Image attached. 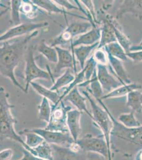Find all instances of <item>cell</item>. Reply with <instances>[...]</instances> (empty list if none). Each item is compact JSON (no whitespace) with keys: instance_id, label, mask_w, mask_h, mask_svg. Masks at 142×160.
I'll return each mask as SVG.
<instances>
[{"instance_id":"obj_20","label":"cell","mask_w":142,"mask_h":160,"mask_svg":"<svg viewBox=\"0 0 142 160\" xmlns=\"http://www.w3.org/2000/svg\"><path fill=\"white\" fill-rule=\"evenodd\" d=\"M51 145L53 149L55 160H86V154L83 157L81 153H74L68 148L54 145Z\"/></svg>"},{"instance_id":"obj_12","label":"cell","mask_w":142,"mask_h":160,"mask_svg":"<svg viewBox=\"0 0 142 160\" xmlns=\"http://www.w3.org/2000/svg\"><path fill=\"white\" fill-rule=\"evenodd\" d=\"M103 16L102 18L103 20H106L109 24L113 29L114 33L117 38V42L121 44L126 53L130 52V48L131 47V42L126 35L123 32L122 28L121 27L118 22L113 17L109 14L103 12Z\"/></svg>"},{"instance_id":"obj_3","label":"cell","mask_w":142,"mask_h":160,"mask_svg":"<svg viewBox=\"0 0 142 160\" xmlns=\"http://www.w3.org/2000/svg\"><path fill=\"white\" fill-rule=\"evenodd\" d=\"M9 95L3 87L0 88V122H1V141L9 139L15 140L21 144L22 146L30 152V149L25 144L20 135L15 130V125L16 120L13 117L11 109L15 106L9 103L8 98Z\"/></svg>"},{"instance_id":"obj_46","label":"cell","mask_w":142,"mask_h":160,"mask_svg":"<svg viewBox=\"0 0 142 160\" xmlns=\"http://www.w3.org/2000/svg\"><path fill=\"white\" fill-rule=\"evenodd\" d=\"M139 46H142V40L141 41V42H140V43L139 44Z\"/></svg>"},{"instance_id":"obj_39","label":"cell","mask_w":142,"mask_h":160,"mask_svg":"<svg viewBox=\"0 0 142 160\" xmlns=\"http://www.w3.org/2000/svg\"><path fill=\"white\" fill-rule=\"evenodd\" d=\"M126 54L128 58L131 59L135 64H138L142 62V50L132 51Z\"/></svg>"},{"instance_id":"obj_1","label":"cell","mask_w":142,"mask_h":160,"mask_svg":"<svg viewBox=\"0 0 142 160\" xmlns=\"http://www.w3.org/2000/svg\"><path fill=\"white\" fill-rule=\"evenodd\" d=\"M38 33L37 30L30 34L0 43L1 75L11 80L13 85L24 92H25V89L16 80L15 71L23 58H25L29 42L36 38Z\"/></svg>"},{"instance_id":"obj_26","label":"cell","mask_w":142,"mask_h":160,"mask_svg":"<svg viewBox=\"0 0 142 160\" xmlns=\"http://www.w3.org/2000/svg\"><path fill=\"white\" fill-rule=\"evenodd\" d=\"M92 25L90 22H74L69 24L65 28V31L70 33L73 38L88 32Z\"/></svg>"},{"instance_id":"obj_18","label":"cell","mask_w":142,"mask_h":160,"mask_svg":"<svg viewBox=\"0 0 142 160\" xmlns=\"http://www.w3.org/2000/svg\"><path fill=\"white\" fill-rule=\"evenodd\" d=\"M32 2L34 5H36L37 7L42 8L45 11H47L49 13H61L64 16L66 15H71L73 16L79 18L84 19L88 20L87 18H85L83 16H80L79 15H76L73 14L72 13L68 12L66 10L62 8H61L60 6L57 5V4L54 2V1H50V0H33Z\"/></svg>"},{"instance_id":"obj_25","label":"cell","mask_w":142,"mask_h":160,"mask_svg":"<svg viewBox=\"0 0 142 160\" xmlns=\"http://www.w3.org/2000/svg\"><path fill=\"white\" fill-rule=\"evenodd\" d=\"M126 106L131 108L135 113H140L142 111V91L135 90L127 95Z\"/></svg>"},{"instance_id":"obj_19","label":"cell","mask_w":142,"mask_h":160,"mask_svg":"<svg viewBox=\"0 0 142 160\" xmlns=\"http://www.w3.org/2000/svg\"><path fill=\"white\" fill-rule=\"evenodd\" d=\"M88 86H89V87L86 88V90L92 95L97 101L101 99V97L104 95L103 88L98 79L97 69L94 72L92 78L90 80L80 84L77 86V87H87Z\"/></svg>"},{"instance_id":"obj_4","label":"cell","mask_w":142,"mask_h":160,"mask_svg":"<svg viewBox=\"0 0 142 160\" xmlns=\"http://www.w3.org/2000/svg\"><path fill=\"white\" fill-rule=\"evenodd\" d=\"M82 93L90 102L92 108L93 121L98 126L102 132L108 145V149L112 152L110 142V135L113 123L108 112V108L104 105L103 100H95L87 90H82Z\"/></svg>"},{"instance_id":"obj_27","label":"cell","mask_w":142,"mask_h":160,"mask_svg":"<svg viewBox=\"0 0 142 160\" xmlns=\"http://www.w3.org/2000/svg\"><path fill=\"white\" fill-rule=\"evenodd\" d=\"M37 50L45 57L49 62L56 64L57 62L58 54L55 48L52 47L46 43L45 40H42L38 44Z\"/></svg>"},{"instance_id":"obj_17","label":"cell","mask_w":142,"mask_h":160,"mask_svg":"<svg viewBox=\"0 0 142 160\" xmlns=\"http://www.w3.org/2000/svg\"><path fill=\"white\" fill-rule=\"evenodd\" d=\"M108 61L110 64L111 69L116 77L123 85L131 83V81L128 78L127 72L121 60L115 58L108 53Z\"/></svg>"},{"instance_id":"obj_15","label":"cell","mask_w":142,"mask_h":160,"mask_svg":"<svg viewBox=\"0 0 142 160\" xmlns=\"http://www.w3.org/2000/svg\"><path fill=\"white\" fill-rule=\"evenodd\" d=\"M82 112L77 109H71L67 114V126L69 133L74 141H77L81 135Z\"/></svg>"},{"instance_id":"obj_33","label":"cell","mask_w":142,"mask_h":160,"mask_svg":"<svg viewBox=\"0 0 142 160\" xmlns=\"http://www.w3.org/2000/svg\"><path fill=\"white\" fill-rule=\"evenodd\" d=\"M118 121L128 128H135L141 126L140 122L137 120L135 112L131 111L129 113L121 114L119 116Z\"/></svg>"},{"instance_id":"obj_14","label":"cell","mask_w":142,"mask_h":160,"mask_svg":"<svg viewBox=\"0 0 142 160\" xmlns=\"http://www.w3.org/2000/svg\"><path fill=\"white\" fill-rule=\"evenodd\" d=\"M101 38V26L92 28V29L74 39L70 44L72 51L74 48L80 46H91L100 41Z\"/></svg>"},{"instance_id":"obj_41","label":"cell","mask_w":142,"mask_h":160,"mask_svg":"<svg viewBox=\"0 0 142 160\" xmlns=\"http://www.w3.org/2000/svg\"><path fill=\"white\" fill-rule=\"evenodd\" d=\"M22 151L23 153V157L21 158L18 160H45L37 156H35L34 155L32 154L29 151L25 149L23 147H22Z\"/></svg>"},{"instance_id":"obj_37","label":"cell","mask_w":142,"mask_h":160,"mask_svg":"<svg viewBox=\"0 0 142 160\" xmlns=\"http://www.w3.org/2000/svg\"><path fill=\"white\" fill-rule=\"evenodd\" d=\"M94 57L98 64L107 65L108 64V56L104 50L96 49L94 53Z\"/></svg>"},{"instance_id":"obj_13","label":"cell","mask_w":142,"mask_h":160,"mask_svg":"<svg viewBox=\"0 0 142 160\" xmlns=\"http://www.w3.org/2000/svg\"><path fill=\"white\" fill-rule=\"evenodd\" d=\"M119 6L116 19L122 18L125 14L131 13L140 19H142V0H125Z\"/></svg>"},{"instance_id":"obj_28","label":"cell","mask_w":142,"mask_h":160,"mask_svg":"<svg viewBox=\"0 0 142 160\" xmlns=\"http://www.w3.org/2000/svg\"><path fill=\"white\" fill-rule=\"evenodd\" d=\"M32 150V154L43 160H55L52 145L46 141Z\"/></svg>"},{"instance_id":"obj_10","label":"cell","mask_w":142,"mask_h":160,"mask_svg":"<svg viewBox=\"0 0 142 160\" xmlns=\"http://www.w3.org/2000/svg\"><path fill=\"white\" fill-rule=\"evenodd\" d=\"M97 69L98 81L103 90L107 93L123 85L116 77L109 73L107 65L98 64Z\"/></svg>"},{"instance_id":"obj_38","label":"cell","mask_w":142,"mask_h":160,"mask_svg":"<svg viewBox=\"0 0 142 160\" xmlns=\"http://www.w3.org/2000/svg\"><path fill=\"white\" fill-rule=\"evenodd\" d=\"M81 3L83 4V5L86 8L87 10H88L91 15L92 16V18L94 19L95 24L97 25L101 24L100 22H99L96 17L94 7V3L92 2V1H81Z\"/></svg>"},{"instance_id":"obj_24","label":"cell","mask_w":142,"mask_h":160,"mask_svg":"<svg viewBox=\"0 0 142 160\" xmlns=\"http://www.w3.org/2000/svg\"><path fill=\"white\" fill-rule=\"evenodd\" d=\"M30 85L39 95L52 102L53 105H57L61 102V96L57 91H52L50 89H48L40 84L37 83L34 81L31 82Z\"/></svg>"},{"instance_id":"obj_32","label":"cell","mask_w":142,"mask_h":160,"mask_svg":"<svg viewBox=\"0 0 142 160\" xmlns=\"http://www.w3.org/2000/svg\"><path fill=\"white\" fill-rule=\"evenodd\" d=\"M52 113V106L50 105L49 100L43 97L42 102L38 106L39 119L48 123L50 121Z\"/></svg>"},{"instance_id":"obj_23","label":"cell","mask_w":142,"mask_h":160,"mask_svg":"<svg viewBox=\"0 0 142 160\" xmlns=\"http://www.w3.org/2000/svg\"><path fill=\"white\" fill-rule=\"evenodd\" d=\"M99 44V42L91 46H79L74 48V49L72 51L73 56L76 57V59L79 62L82 70L84 69L86 59L90 56V53L94 50L96 48L97 49Z\"/></svg>"},{"instance_id":"obj_16","label":"cell","mask_w":142,"mask_h":160,"mask_svg":"<svg viewBox=\"0 0 142 160\" xmlns=\"http://www.w3.org/2000/svg\"><path fill=\"white\" fill-rule=\"evenodd\" d=\"M86 97L81 94L79 91L77 87L74 88V89L68 93V95L65 97L63 100L70 102L71 103L74 105L76 109L80 112H85L86 114L93 120L92 113H90L86 106Z\"/></svg>"},{"instance_id":"obj_21","label":"cell","mask_w":142,"mask_h":160,"mask_svg":"<svg viewBox=\"0 0 142 160\" xmlns=\"http://www.w3.org/2000/svg\"><path fill=\"white\" fill-rule=\"evenodd\" d=\"M101 25V38L97 49H103L109 44L117 42L113 29L109 24L106 20L102 19Z\"/></svg>"},{"instance_id":"obj_31","label":"cell","mask_w":142,"mask_h":160,"mask_svg":"<svg viewBox=\"0 0 142 160\" xmlns=\"http://www.w3.org/2000/svg\"><path fill=\"white\" fill-rule=\"evenodd\" d=\"M76 76L72 74L70 69H66L65 73L58 78L54 83L53 86L50 88V89L52 91L58 92L59 89L70 85L72 82L74 81Z\"/></svg>"},{"instance_id":"obj_44","label":"cell","mask_w":142,"mask_h":160,"mask_svg":"<svg viewBox=\"0 0 142 160\" xmlns=\"http://www.w3.org/2000/svg\"><path fill=\"white\" fill-rule=\"evenodd\" d=\"M142 50V46H132L130 48V52Z\"/></svg>"},{"instance_id":"obj_29","label":"cell","mask_w":142,"mask_h":160,"mask_svg":"<svg viewBox=\"0 0 142 160\" xmlns=\"http://www.w3.org/2000/svg\"><path fill=\"white\" fill-rule=\"evenodd\" d=\"M103 49L107 53L121 60L122 62L126 61L128 59L124 48L118 42H113L105 46Z\"/></svg>"},{"instance_id":"obj_22","label":"cell","mask_w":142,"mask_h":160,"mask_svg":"<svg viewBox=\"0 0 142 160\" xmlns=\"http://www.w3.org/2000/svg\"><path fill=\"white\" fill-rule=\"evenodd\" d=\"M142 89V86L140 84L136 83L125 84L119 87L113 91L103 95L101 97V100L103 101V100L107 99L122 97L125 96H127V95L131 91L139 90Z\"/></svg>"},{"instance_id":"obj_40","label":"cell","mask_w":142,"mask_h":160,"mask_svg":"<svg viewBox=\"0 0 142 160\" xmlns=\"http://www.w3.org/2000/svg\"><path fill=\"white\" fill-rule=\"evenodd\" d=\"M54 2H55L57 5L61 7L64 9L66 10H79V8L77 6H74L72 4L70 1H65V0H54Z\"/></svg>"},{"instance_id":"obj_11","label":"cell","mask_w":142,"mask_h":160,"mask_svg":"<svg viewBox=\"0 0 142 160\" xmlns=\"http://www.w3.org/2000/svg\"><path fill=\"white\" fill-rule=\"evenodd\" d=\"M58 54L57 62L54 68L53 76L57 77L64 69H73L76 74V67L75 58L72 52L68 50L63 49L59 47H56Z\"/></svg>"},{"instance_id":"obj_35","label":"cell","mask_w":142,"mask_h":160,"mask_svg":"<svg viewBox=\"0 0 142 160\" xmlns=\"http://www.w3.org/2000/svg\"><path fill=\"white\" fill-rule=\"evenodd\" d=\"M37 8L33 3L32 1H22L20 8V12L26 16L28 18H33L36 16Z\"/></svg>"},{"instance_id":"obj_8","label":"cell","mask_w":142,"mask_h":160,"mask_svg":"<svg viewBox=\"0 0 142 160\" xmlns=\"http://www.w3.org/2000/svg\"><path fill=\"white\" fill-rule=\"evenodd\" d=\"M49 25L48 22H44L38 23L25 22L20 24L8 29L5 33L1 35L0 41L4 42L19 37L30 34L37 29L46 28Z\"/></svg>"},{"instance_id":"obj_9","label":"cell","mask_w":142,"mask_h":160,"mask_svg":"<svg viewBox=\"0 0 142 160\" xmlns=\"http://www.w3.org/2000/svg\"><path fill=\"white\" fill-rule=\"evenodd\" d=\"M28 130L40 135L45 141L50 145L68 148L74 141L69 132L51 131L45 129V128H34Z\"/></svg>"},{"instance_id":"obj_7","label":"cell","mask_w":142,"mask_h":160,"mask_svg":"<svg viewBox=\"0 0 142 160\" xmlns=\"http://www.w3.org/2000/svg\"><path fill=\"white\" fill-rule=\"evenodd\" d=\"M72 109L69 106L65 105L63 100L57 105H52V113L50 121L45 128V129L62 132H69L67 126V114Z\"/></svg>"},{"instance_id":"obj_43","label":"cell","mask_w":142,"mask_h":160,"mask_svg":"<svg viewBox=\"0 0 142 160\" xmlns=\"http://www.w3.org/2000/svg\"><path fill=\"white\" fill-rule=\"evenodd\" d=\"M86 160H108L101 155L97 153L88 152L86 153Z\"/></svg>"},{"instance_id":"obj_6","label":"cell","mask_w":142,"mask_h":160,"mask_svg":"<svg viewBox=\"0 0 142 160\" xmlns=\"http://www.w3.org/2000/svg\"><path fill=\"white\" fill-rule=\"evenodd\" d=\"M77 141L86 153H97L105 157L108 160H112V152L108 149L103 135L94 136L91 134H86Z\"/></svg>"},{"instance_id":"obj_45","label":"cell","mask_w":142,"mask_h":160,"mask_svg":"<svg viewBox=\"0 0 142 160\" xmlns=\"http://www.w3.org/2000/svg\"><path fill=\"white\" fill-rule=\"evenodd\" d=\"M135 160H142V149L139 150L135 154Z\"/></svg>"},{"instance_id":"obj_42","label":"cell","mask_w":142,"mask_h":160,"mask_svg":"<svg viewBox=\"0 0 142 160\" xmlns=\"http://www.w3.org/2000/svg\"><path fill=\"white\" fill-rule=\"evenodd\" d=\"M13 152L11 148H7L1 151L0 160H10L12 158Z\"/></svg>"},{"instance_id":"obj_5","label":"cell","mask_w":142,"mask_h":160,"mask_svg":"<svg viewBox=\"0 0 142 160\" xmlns=\"http://www.w3.org/2000/svg\"><path fill=\"white\" fill-rule=\"evenodd\" d=\"M34 48L33 45L28 46L25 56V93H27L28 92L29 87L31 82L34 80L38 78L44 79L46 80H52L54 83V79L53 75L50 72V70L48 67V71L41 69L36 64L34 57Z\"/></svg>"},{"instance_id":"obj_30","label":"cell","mask_w":142,"mask_h":160,"mask_svg":"<svg viewBox=\"0 0 142 160\" xmlns=\"http://www.w3.org/2000/svg\"><path fill=\"white\" fill-rule=\"evenodd\" d=\"M21 135H24L25 136V143L30 149V152L33 153V148L37 147L43 143L45 140L40 135L28 129L23 130L20 132Z\"/></svg>"},{"instance_id":"obj_34","label":"cell","mask_w":142,"mask_h":160,"mask_svg":"<svg viewBox=\"0 0 142 160\" xmlns=\"http://www.w3.org/2000/svg\"><path fill=\"white\" fill-rule=\"evenodd\" d=\"M22 1L12 0L10 1L11 7V22L15 26L20 25L21 23L20 12V8Z\"/></svg>"},{"instance_id":"obj_36","label":"cell","mask_w":142,"mask_h":160,"mask_svg":"<svg viewBox=\"0 0 142 160\" xmlns=\"http://www.w3.org/2000/svg\"><path fill=\"white\" fill-rule=\"evenodd\" d=\"M98 63L94 58V56L90 57L85 65V80L89 81L92 78L94 72L97 70Z\"/></svg>"},{"instance_id":"obj_2","label":"cell","mask_w":142,"mask_h":160,"mask_svg":"<svg viewBox=\"0 0 142 160\" xmlns=\"http://www.w3.org/2000/svg\"><path fill=\"white\" fill-rule=\"evenodd\" d=\"M113 123L110 139L112 148L125 156L131 157L142 149V126L128 128L112 117Z\"/></svg>"}]
</instances>
